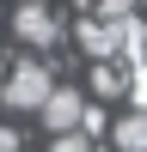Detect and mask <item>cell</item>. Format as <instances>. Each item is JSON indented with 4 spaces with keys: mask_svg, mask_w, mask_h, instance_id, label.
<instances>
[{
    "mask_svg": "<svg viewBox=\"0 0 147 152\" xmlns=\"http://www.w3.org/2000/svg\"><path fill=\"white\" fill-rule=\"evenodd\" d=\"M49 85H55L49 61H12L6 85H0V97H6V110H19V116H37V104L49 97Z\"/></svg>",
    "mask_w": 147,
    "mask_h": 152,
    "instance_id": "obj_1",
    "label": "cell"
},
{
    "mask_svg": "<svg viewBox=\"0 0 147 152\" xmlns=\"http://www.w3.org/2000/svg\"><path fill=\"white\" fill-rule=\"evenodd\" d=\"M74 43L86 49V61H104L122 49V12H80L74 18Z\"/></svg>",
    "mask_w": 147,
    "mask_h": 152,
    "instance_id": "obj_2",
    "label": "cell"
},
{
    "mask_svg": "<svg viewBox=\"0 0 147 152\" xmlns=\"http://www.w3.org/2000/svg\"><path fill=\"white\" fill-rule=\"evenodd\" d=\"M12 31H19V43H37V49L61 43V18L49 12V0H19L12 6Z\"/></svg>",
    "mask_w": 147,
    "mask_h": 152,
    "instance_id": "obj_3",
    "label": "cell"
},
{
    "mask_svg": "<svg viewBox=\"0 0 147 152\" xmlns=\"http://www.w3.org/2000/svg\"><path fill=\"white\" fill-rule=\"evenodd\" d=\"M80 110H86V97H80V91L49 85V97L37 104V116H43V128H49V134H61V128H80Z\"/></svg>",
    "mask_w": 147,
    "mask_h": 152,
    "instance_id": "obj_4",
    "label": "cell"
},
{
    "mask_svg": "<svg viewBox=\"0 0 147 152\" xmlns=\"http://www.w3.org/2000/svg\"><path fill=\"white\" fill-rule=\"evenodd\" d=\"M135 79H141V73H135L129 61H117V55L92 61V91H98V97H122V91H129Z\"/></svg>",
    "mask_w": 147,
    "mask_h": 152,
    "instance_id": "obj_5",
    "label": "cell"
},
{
    "mask_svg": "<svg viewBox=\"0 0 147 152\" xmlns=\"http://www.w3.org/2000/svg\"><path fill=\"white\" fill-rule=\"evenodd\" d=\"M110 140H117V152H147V116L141 110H135V116H117Z\"/></svg>",
    "mask_w": 147,
    "mask_h": 152,
    "instance_id": "obj_6",
    "label": "cell"
},
{
    "mask_svg": "<svg viewBox=\"0 0 147 152\" xmlns=\"http://www.w3.org/2000/svg\"><path fill=\"white\" fill-rule=\"evenodd\" d=\"M86 146H92V134H86V128H61L55 140H49V152H86Z\"/></svg>",
    "mask_w": 147,
    "mask_h": 152,
    "instance_id": "obj_7",
    "label": "cell"
},
{
    "mask_svg": "<svg viewBox=\"0 0 147 152\" xmlns=\"http://www.w3.org/2000/svg\"><path fill=\"white\" fill-rule=\"evenodd\" d=\"M80 12H135V0H80Z\"/></svg>",
    "mask_w": 147,
    "mask_h": 152,
    "instance_id": "obj_8",
    "label": "cell"
},
{
    "mask_svg": "<svg viewBox=\"0 0 147 152\" xmlns=\"http://www.w3.org/2000/svg\"><path fill=\"white\" fill-rule=\"evenodd\" d=\"M0 152H19V134H12L6 122H0Z\"/></svg>",
    "mask_w": 147,
    "mask_h": 152,
    "instance_id": "obj_9",
    "label": "cell"
},
{
    "mask_svg": "<svg viewBox=\"0 0 147 152\" xmlns=\"http://www.w3.org/2000/svg\"><path fill=\"white\" fill-rule=\"evenodd\" d=\"M86 152H92V146H86ZM98 152H104V146H98Z\"/></svg>",
    "mask_w": 147,
    "mask_h": 152,
    "instance_id": "obj_10",
    "label": "cell"
}]
</instances>
